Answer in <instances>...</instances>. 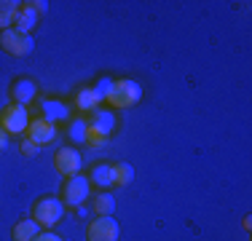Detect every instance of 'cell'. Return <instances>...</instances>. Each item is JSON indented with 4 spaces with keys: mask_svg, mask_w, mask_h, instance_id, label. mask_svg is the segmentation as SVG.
<instances>
[{
    "mask_svg": "<svg viewBox=\"0 0 252 241\" xmlns=\"http://www.w3.org/2000/svg\"><path fill=\"white\" fill-rule=\"evenodd\" d=\"M142 99V86L137 81H129V78H118L113 81L110 91H107L105 102L110 110H126V107H134L137 102Z\"/></svg>",
    "mask_w": 252,
    "mask_h": 241,
    "instance_id": "1",
    "label": "cell"
},
{
    "mask_svg": "<svg viewBox=\"0 0 252 241\" xmlns=\"http://www.w3.org/2000/svg\"><path fill=\"white\" fill-rule=\"evenodd\" d=\"M86 198H92V182L86 174H73L64 177L62 190H59V201L64 204V209H78L86 204Z\"/></svg>",
    "mask_w": 252,
    "mask_h": 241,
    "instance_id": "2",
    "label": "cell"
},
{
    "mask_svg": "<svg viewBox=\"0 0 252 241\" xmlns=\"http://www.w3.org/2000/svg\"><path fill=\"white\" fill-rule=\"evenodd\" d=\"M64 214V204L54 196H43L32 204V220L40 225V231H54L59 220Z\"/></svg>",
    "mask_w": 252,
    "mask_h": 241,
    "instance_id": "3",
    "label": "cell"
},
{
    "mask_svg": "<svg viewBox=\"0 0 252 241\" xmlns=\"http://www.w3.org/2000/svg\"><path fill=\"white\" fill-rule=\"evenodd\" d=\"M27 126H30V110L25 105L3 107V113H0V129L8 137H19L22 140V137L27 134Z\"/></svg>",
    "mask_w": 252,
    "mask_h": 241,
    "instance_id": "4",
    "label": "cell"
},
{
    "mask_svg": "<svg viewBox=\"0 0 252 241\" xmlns=\"http://www.w3.org/2000/svg\"><path fill=\"white\" fill-rule=\"evenodd\" d=\"M0 48H3L8 57H30L32 54V48H35V40H32V35H25V32H19V30H3L0 32Z\"/></svg>",
    "mask_w": 252,
    "mask_h": 241,
    "instance_id": "5",
    "label": "cell"
},
{
    "mask_svg": "<svg viewBox=\"0 0 252 241\" xmlns=\"http://www.w3.org/2000/svg\"><path fill=\"white\" fill-rule=\"evenodd\" d=\"M54 169H57L62 177H73V174H81V169H83V155L78 153L75 148L64 145V148H59L57 153H54Z\"/></svg>",
    "mask_w": 252,
    "mask_h": 241,
    "instance_id": "6",
    "label": "cell"
},
{
    "mask_svg": "<svg viewBox=\"0 0 252 241\" xmlns=\"http://www.w3.org/2000/svg\"><path fill=\"white\" fill-rule=\"evenodd\" d=\"M121 225L113 217H97L86 225V241H118Z\"/></svg>",
    "mask_w": 252,
    "mask_h": 241,
    "instance_id": "7",
    "label": "cell"
},
{
    "mask_svg": "<svg viewBox=\"0 0 252 241\" xmlns=\"http://www.w3.org/2000/svg\"><path fill=\"white\" fill-rule=\"evenodd\" d=\"M25 137L30 142H35L38 148H46V145H51L59 134H57V126L38 116V118H30V126H27V134Z\"/></svg>",
    "mask_w": 252,
    "mask_h": 241,
    "instance_id": "8",
    "label": "cell"
},
{
    "mask_svg": "<svg viewBox=\"0 0 252 241\" xmlns=\"http://www.w3.org/2000/svg\"><path fill=\"white\" fill-rule=\"evenodd\" d=\"M38 83L32 81V78H16L14 83H11L8 94H11V105H25L30 107L35 99H38Z\"/></svg>",
    "mask_w": 252,
    "mask_h": 241,
    "instance_id": "9",
    "label": "cell"
},
{
    "mask_svg": "<svg viewBox=\"0 0 252 241\" xmlns=\"http://www.w3.org/2000/svg\"><path fill=\"white\" fill-rule=\"evenodd\" d=\"M38 107H40V118L49 120V123L57 126L59 120H70V105L62 99H54V96H43L38 99Z\"/></svg>",
    "mask_w": 252,
    "mask_h": 241,
    "instance_id": "10",
    "label": "cell"
},
{
    "mask_svg": "<svg viewBox=\"0 0 252 241\" xmlns=\"http://www.w3.org/2000/svg\"><path fill=\"white\" fill-rule=\"evenodd\" d=\"M102 96L94 91V86H83L75 91V99H73V107L78 113H94L97 107H102Z\"/></svg>",
    "mask_w": 252,
    "mask_h": 241,
    "instance_id": "11",
    "label": "cell"
},
{
    "mask_svg": "<svg viewBox=\"0 0 252 241\" xmlns=\"http://www.w3.org/2000/svg\"><path fill=\"white\" fill-rule=\"evenodd\" d=\"M89 182L97 185V188L107 190L116 185V172H113V164H105V161H99V164H94L89 169Z\"/></svg>",
    "mask_w": 252,
    "mask_h": 241,
    "instance_id": "12",
    "label": "cell"
},
{
    "mask_svg": "<svg viewBox=\"0 0 252 241\" xmlns=\"http://www.w3.org/2000/svg\"><path fill=\"white\" fill-rule=\"evenodd\" d=\"M19 8H22L19 0H0V32H3V30H11V27H14Z\"/></svg>",
    "mask_w": 252,
    "mask_h": 241,
    "instance_id": "13",
    "label": "cell"
},
{
    "mask_svg": "<svg viewBox=\"0 0 252 241\" xmlns=\"http://www.w3.org/2000/svg\"><path fill=\"white\" fill-rule=\"evenodd\" d=\"M40 233V225L30 217V220H19L14 225V231H11V236H14V241H35V236Z\"/></svg>",
    "mask_w": 252,
    "mask_h": 241,
    "instance_id": "14",
    "label": "cell"
},
{
    "mask_svg": "<svg viewBox=\"0 0 252 241\" xmlns=\"http://www.w3.org/2000/svg\"><path fill=\"white\" fill-rule=\"evenodd\" d=\"M35 24H38V14H35L32 8H30L27 3H22L19 14H16V22H14V30H19V32L30 35L35 30Z\"/></svg>",
    "mask_w": 252,
    "mask_h": 241,
    "instance_id": "15",
    "label": "cell"
},
{
    "mask_svg": "<svg viewBox=\"0 0 252 241\" xmlns=\"http://www.w3.org/2000/svg\"><path fill=\"white\" fill-rule=\"evenodd\" d=\"M86 120H89L92 126L107 129L110 134H113V129H116V123H118V120H116V113H113V110H107V107H97L94 113H89V118H86Z\"/></svg>",
    "mask_w": 252,
    "mask_h": 241,
    "instance_id": "16",
    "label": "cell"
},
{
    "mask_svg": "<svg viewBox=\"0 0 252 241\" xmlns=\"http://www.w3.org/2000/svg\"><path fill=\"white\" fill-rule=\"evenodd\" d=\"M86 129H89L86 116H73L67 120V137L78 145H86Z\"/></svg>",
    "mask_w": 252,
    "mask_h": 241,
    "instance_id": "17",
    "label": "cell"
},
{
    "mask_svg": "<svg viewBox=\"0 0 252 241\" xmlns=\"http://www.w3.org/2000/svg\"><path fill=\"white\" fill-rule=\"evenodd\" d=\"M107 142H110V131L89 123V129H86V145H89V148H92V150H99V148H105Z\"/></svg>",
    "mask_w": 252,
    "mask_h": 241,
    "instance_id": "18",
    "label": "cell"
},
{
    "mask_svg": "<svg viewBox=\"0 0 252 241\" xmlns=\"http://www.w3.org/2000/svg\"><path fill=\"white\" fill-rule=\"evenodd\" d=\"M94 212H97V217H113V212H116V198L107 190H102L99 196L94 198Z\"/></svg>",
    "mask_w": 252,
    "mask_h": 241,
    "instance_id": "19",
    "label": "cell"
},
{
    "mask_svg": "<svg viewBox=\"0 0 252 241\" xmlns=\"http://www.w3.org/2000/svg\"><path fill=\"white\" fill-rule=\"evenodd\" d=\"M113 172H116V185H121V188H126V185L134 180V166L126 164V161H118V164H113Z\"/></svg>",
    "mask_w": 252,
    "mask_h": 241,
    "instance_id": "20",
    "label": "cell"
},
{
    "mask_svg": "<svg viewBox=\"0 0 252 241\" xmlns=\"http://www.w3.org/2000/svg\"><path fill=\"white\" fill-rule=\"evenodd\" d=\"M38 145H35V142H30L27 140V137H22V142H19V153L22 155H27V158H35V155H38Z\"/></svg>",
    "mask_w": 252,
    "mask_h": 241,
    "instance_id": "21",
    "label": "cell"
},
{
    "mask_svg": "<svg viewBox=\"0 0 252 241\" xmlns=\"http://www.w3.org/2000/svg\"><path fill=\"white\" fill-rule=\"evenodd\" d=\"M110 86H113V81H110V78H99V81L94 83V91H97V94L102 96V99H105L107 91H110Z\"/></svg>",
    "mask_w": 252,
    "mask_h": 241,
    "instance_id": "22",
    "label": "cell"
},
{
    "mask_svg": "<svg viewBox=\"0 0 252 241\" xmlns=\"http://www.w3.org/2000/svg\"><path fill=\"white\" fill-rule=\"evenodd\" d=\"M35 241H64L62 236H57L54 231H40L38 236H35Z\"/></svg>",
    "mask_w": 252,
    "mask_h": 241,
    "instance_id": "23",
    "label": "cell"
},
{
    "mask_svg": "<svg viewBox=\"0 0 252 241\" xmlns=\"http://www.w3.org/2000/svg\"><path fill=\"white\" fill-rule=\"evenodd\" d=\"M27 5H30V8H32L38 16H40V14H46V5H49V3H46V0H30Z\"/></svg>",
    "mask_w": 252,
    "mask_h": 241,
    "instance_id": "24",
    "label": "cell"
},
{
    "mask_svg": "<svg viewBox=\"0 0 252 241\" xmlns=\"http://www.w3.org/2000/svg\"><path fill=\"white\" fill-rule=\"evenodd\" d=\"M5 145H8V134H5L3 129H0V153L5 150Z\"/></svg>",
    "mask_w": 252,
    "mask_h": 241,
    "instance_id": "25",
    "label": "cell"
}]
</instances>
